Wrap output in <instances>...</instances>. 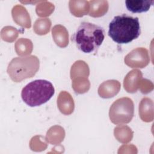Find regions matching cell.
I'll return each mask as SVG.
<instances>
[{
    "label": "cell",
    "instance_id": "obj_4",
    "mask_svg": "<svg viewBox=\"0 0 154 154\" xmlns=\"http://www.w3.org/2000/svg\"><path fill=\"white\" fill-rule=\"evenodd\" d=\"M39 60L35 55L15 57L8 66L7 73L16 82L32 78L39 69Z\"/></svg>",
    "mask_w": 154,
    "mask_h": 154
},
{
    "label": "cell",
    "instance_id": "obj_6",
    "mask_svg": "<svg viewBox=\"0 0 154 154\" xmlns=\"http://www.w3.org/2000/svg\"><path fill=\"white\" fill-rule=\"evenodd\" d=\"M125 62L132 68H143L149 62L148 51L144 48L134 49L125 57Z\"/></svg>",
    "mask_w": 154,
    "mask_h": 154
},
{
    "label": "cell",
    "instance_id": "obj_11",
    "mask_svg": "<svg viewBox=\"0 0 154 154\" xmlns=\"http://www.w3.org/2000/svg\"><path fill=\"white\" fill-rule=\"evenodd\" d=\"M52 37L56 44L60 47L63 48L68 45V32L63 26H54L52 28Z\"/></svg>",
    "mask_w": 154,
    "mask_h": 154
},
{
    "label": "cell",
    "instance_id": "obj_12",
    "mask_svg": "<svg viewBox=\"0 0 154 154\" xmlns=\"http://www.w3.org/2000/svg\"><path fill=\"white\" fill-rule=\"evenodd\" d=\"M69 5L70 12L77 17L87 14L89 10L90 4L87 1H70Z\"/></svg>",
    "mask_w": 154,
    "mask_h": 154
},
{
    "label": "cell",
    "instance_id": "obj_13",
    "mask_svg": "<svg viewBox=\"0 0 154 154\" xmlns=\"http://www.w3.org/2000/svg\"><path fill=\"white\" fill-rule=\"evenodd\" d=\"M90 11L89 15L92 17H100L104 15L108 9V2L106 1H89Z\"/></svg>",
    "mask_w": 154,
    "mask_h": 154
},
{
    "label": "cell",
    "instance_id": "obj_9",
    "mask_svg": "<svg viewBox=\"0 0 154 154\" xmlns=\"http://www.w3.org/2000/svg\"><path fill=\"white\" fill-rule=\"evenodd\" d=\"M154 1H141L135 0L125 1V4L127 9L134 13H143L147 11L150 7L153 5Z\"/></svg>",
    "mask_w": 154,
    "mask_h": 154
},
{
    "label": "cell",
    "instance_id": "obj_1",
    "mask_svg": "<svg viewBox=\"0 0 154 154\" xmlns=\"http://www.w3.org/2000/svg\"><path fill=\"white\" fill-rule=\"evenodd\" d=\"M108 34L118 44L129 43L141 34L139 19L126 14L116 16L109 24Z\"/></svg>",
    "mask_w": 154,
    "mask_h": 154
},
{
    "label": "cell",
    "instance_id": "obj_3",
    "mask_svg": "<svg viewBox=\"0 0 154 154\" xmlns=\"http://www.w3.org/2000/svg\"><path fill=\"white\" fill-rule=\"evenodd\" d=\"M54 93L55 89L51 82L37 79L28 83L22 88L21 97L26 105L33 107L46 103Z\"/></svg>",
    "mask_w": 154,
    "mask_h": 154
},
{
    "label": "cell",
    "instance_id": "obj_8",
    "mask_svg": "<svg viewBox=\"0 0 154 154\" xmlns=\"http://www.w3.org/2000/svg\"><path fill=\"white\" fill-rule=\"evenodd\" d=\"M142 78V73L140 70H133L129 72L124 79V88L129 93L137 91L138 85V82Z\"/></svg>",
    "mask_w": 154,
    "mask_h": 154
},
{
    "label": "cell",
    "instance_id": "obj_7",
    "mask_svg": "<svg viewBox=\"0 0 154 154\" xmlns=\"http://www.w3.org/2000/svg\"><path fill=\"white\" fill-rule=\"evenodd\" d=\"M12 16L17 25L26 28L31 27L29 15L26 8L21 5H16L12 9Z\"/></svg>",
    "mask_w": 154,
    "mask_h": 154
},
{
    "label": "cell",
    "instance_id": "obj_14",
    "mask_svg": "<svg viewBox=\"0 0 154 154\" xmlns=\"http://www.w3.org/2000/svg\"><path fill=\"white\" fill-rule=\"evenodd\" d=\"M51 25V22L49 19H40L35 21L34 29L35 32L39 35L45 34L43 28H46L47 30L49 31V28Z\"/></svg>",
    "mask_w": 154,
    "mask_h": 154
},
{
    "label": "cell",
    "instance_id": "obj_2",
    "mask_svg": "<svg viewBox=\"0 0 154 154\" xmlns=\"http://www.w3.org/2000/svg\"><path fill=\"white\" fill-rule=\"evenodd\" d=\"M105 38V31L101 26L88 22H82L71 40L82 52L97 53Z\"/></svg>",
    "mask_w": 154,
    "mask_h": 154
},
{
    "label": "cell",
    "instance_id": "obj_5",
    "mask_svg": "<svg viewBox=\"0 0 154 154\" xmlns=\"http://www.w3.org/2000/svg\"><path fill=\"white\" fill-rule=\"evenodd\" d=\"M133 101L129 97H122L116 100L109 108V116L111 121L116 125L129 123L134 116Z\"/></svg>",
    "mask_w": 154,
    "mask_h": 154
},
{
    "label": "cell",
    "instance_id": "obj_10",
    "mask_svg": "<svg viewBox=\"0 0 154 154\" xmlns=\"http://www.w3.org/2000/svg\"><path fill=\"white\" fill-rule=\"evenodd\" d=\"M111 82V80L105 81L99 86L98 93L100 97L103 98H109L118 93L120 88V82L116 80V82L110 88Z\"/></svg>",
    "mask_w": 154,
    "mask_h": 154
}]
</instances>
